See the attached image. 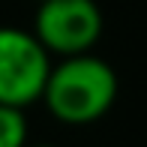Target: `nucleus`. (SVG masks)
<instances>
[{
  "label": "nucleus",
  "mask_w": 147,
  "mask_h": 147,
  "mask_svg": "<svg viewBox=\"0 0 147 147\" xmlns=\"http://www.w3.org/2000/svg\"><path fill=\"white\" fill-rule=\"evenodd\" d=\"M117 99V72L111 63L96 57L93 51L72 57H60L51 63L48 81L42 90V102L66 126L96 123L111 111Z\"/></svg>",
  "instance_id": "f257e3e1"
},
{
  "label": "nucleus",
  "mask_w": 147,
  "mask_h": 147,
  "mask_svg": "<svg viewBox=\"0 0 147 147\" xmlns=\"http://www.w3.org/2000/svg\"><path fill=\"white\" fill-rule=\"evenodd\" d=\"M51 72V54L33 30L0 27V102L27 108L39 102Z\"/></svg>",
  "instance_id": "f03ea898"
},
{
  "label": "nucleus",
  "mask_w": 147,
  "mask_h": 147,
  "mask_svg": "<svg viewBox=\"0 0 147 147\" xmlns=\"http://www.w3.org/2000/svg\"><path fill=\"white\" fill-rule=\"evenodd\" d=\"M105 27L96 0H39L33 33L51 57H72L93 51Z\"/></svg>",
  "instance_id": "7ed1b4c3"
},
{
  "label": "nucleus",
  "mask_w": 147,
  "mask_h": 147,
  "mask_svg": "<svg viewBox=\"0 0 147 147\" xmlns=\"http://www.w3.org/2000/svg\"><path fill=\"white\" fill-rule=\"evenodd\" d=\"M27 117L24 108L0 102V147H27Z\"/></svg>",
  "instance_id": "20e7f679"
},
{
  "label": "nucleus",
  "mask_w": 147,
  "mask_h": 147,
  "mask_svg": "<svg viewBox=\"0 0 147 147\" xmlns=\"http://www.w3.org/2000/svg\"><path fill=\"white\" fill-rule=\"evenodd\" d=\"M27 147H54V144H27Z\"/></svg>",
  "instance_id": "39448f33"
},
{
  "label": "nucleus",
  "mask_w": 147,
  "mask_h": 147,
  "mask_svg": "<svg viewBox=\"0 0 147 147\" xmlns=\"http://www.w3.org/2000/svg\"><path fill=\"white\" fill-rule=\"evenodd\" d=\"M36 3H39V0H36Z\"/></svg>",
  "instance_id": "423d86ee"
}]
</instances>
